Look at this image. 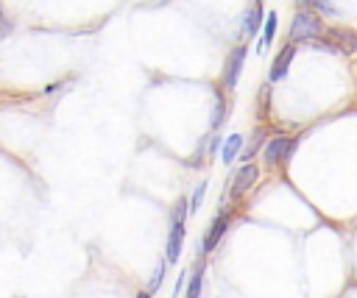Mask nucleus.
Wrapping results in <instances>:
<instances>
[{"mask_svg":"<svg viewBox=\"0 0 357 298\" xmlns=\"http://www.w3.org/2000/svg\"><path fill=\"white\" fill-rule=\"evenodd\" d=\"M190 214V198H178V203L173 206V217H170V231H167V245H165V259L167 265H178L181 248H184V234H187V220Z\"/></svg>","mask_w":357,"mask_h":298,"instance_id":"1","label":"nucleus"},{"mask_svg":"<svg viewBox=\"0 0 357 298\" xmlns=\"http://www.w3.org/2000/svg\"><path fill=\"white\" fill-rule=\"evenodd\" d=\"M326 25L321 22V14H315L312 8H298L293 22H290V33H287V42H318L324 36Z\"/></svg>","mask_w":357,"mask_h":298,"instance_id":"2","label":"nucleus"},{"mask_svg":"<svg viewBox=\"0 0 357 298\" xmlns=\"http://www.w3.org/2000/svg\"><path fill=\"white\" fill-rule=\"evenodd\" d=\"M298 142H301V136H284V134L268 139L265 148H262V162H265V167H279V164L290 162L293 153H296V148H298Z\"/></svg>","mask_w":357,"mask_h":298,"instance_id":"3","label":"nucleus"},{"mask_svg":"<svg viewBox=\"0 0 357 298\" xmlns=\"http://www.w3.org/2000/svg\"><path fill=\"white\" fill-rule=\"evenodd\" d=\"M231 220H234V212H231V209H220V212L215 214V220L209 223L204 240L198 242V256H201V253H212V251L220 245V240H223V234L229 231Z\"/></svg>","mask_w":357,"mask_h":298,"instance_id":"4","label":"nucleus"},{"mask_svg":"<svg viewBox=\"0 0 357 298\" xmlns=\"http://www.w3.org/2000/svg\"><path fill=\"white\" fill-rule=\"evenodd\" d=\"M257 181H259V167H257L254 162L240 164V167H237V173L231 175L229 198H231V201H243V198H245V192H251Z\"/></svg>","mask_w":357,"mask_h":298,"instance_id":"5","label":"nucleus"},{"mask_svg":"<svg viewBox=\"0 0 357 298\" xmlns=\"http://www.w3.org/2000/svg\"><path fill=\"white\" fill-rule=\"evenodd\" d=\"M324 47H329V50H340V53H357V31H351V28H326L324 31V36L318 39Z\"/></svg>","mask_w":357,"mask_h":298,"instance_id":"6","label":"nucleus"},{"mask_svg":"<svg viewBox=\"0 0 357 298\" xmlns=\"http://www.w3.org/2000/svg\"><path fill=\"white\" fill-rule=\"evenodd\" d=\"M245 56H248V45H240V47H234L229 56H226V61H223V86L231 92L234 86H237V81H240V72H243V67H245Z\"/></svg>","mask_w":357,"mask_h":298,"instance_id":"7","label":"nucleus"},{"mask_svg":"<svg viewBox=\"0 0 357 298\" xmlns=\"http://www.w3.org/2000/svg\"><path fill=\"white\" fill-rule=\"evenodd\" d=\"M296 50H298V47H296L293 42H284V47H282V50L273 56V61H271V81H282V78L287 75Z\"/></svg>","mask_w":357,"mask_h":298,"instance_id":"8","label":"nucleus"},{"mask_svg":"<svg viewBox=\"0 0 357 298\" xmlns=\"http://www.w3.org/2000/svg\"><path fill=\"white\" fill-rule=\"evenodd\" d=\"M265 142H268V131H265V125H257V128L251 131V136H248V145H243V150H240L243 164H248V162L265 148Z\"/></svg>","mask_w":357,"mask_h":298,"instance_id":"9","label":"nucleus"},{"mask_svg":"<svg viewBox=\"0 0 357 298\" xmlns=\"http://www.w3.org/2000/svg\"><path fill=\"white\" fill-rule=\"evenodd\" d=\"M262 25H265V17H262V0H251V3H248V11L243 14V31H245L248 36H254Z\"/></svg>","mask_w":357,"mask_h":298,"instance_id":"10","label":"nucleus"},{"mask_svg":"<svg viewBox=\"0 0 357 298\" xmlns=\"http://www.w3.org/2000/svg\"><path fill=\"white\" fill-rule=\"evenodd\" d=\"M240 150H243V134H229L220 145V162L223 164H231L234 159H240Z\"/></svg>","mask_w":357,"mask_h":298,"instance_id":"11","label":"nucleus"},{"mask_svg":"<svg viewBox=\"0 0 357 298\" xmlns=\"http://www.w3.org/2000/svg\"><path fill=\"white\" fill-rule=\"evenodd\" d=\"M204 279H206V265L201 262V265H195V267L190 270L184 295H187V298H201V292H204Z\"/></svg>","mask_w":357,"mask_h":298,"instance_id":"12","label":"nucleus"},{"mask_svg":"<svg viewBox=\"0 0 357 298\" xmlns=\"http://www.w3.org/2000/svg\"><path fill=\"white\" fill-rule=\"evenodd\" d=\"M276 25H279V14L276 11H271L268 14V19H265V25H262V36H259V53H265L271 45H273V36H276Z\"/></svg>","mask_w":357,"mask_h":298,"instance_id":"13","label":"nucleus"},{"mask_svg":"<svg viewBox=\"0 0 357 298\" xmlns=\"http://www.w3.org/2000/svg\"><path fill=\"white\" fill-rule=\"evenodd\" d=\"M206 189H209V181H201L195 189H192V195H190V214H195L198 209H201V203H204V195H206Z\"/></svg>","mask_w":357,"mask_h":298,"instance_id":"14","label":"nucleus"},{"mask_svg":"<svg viewBox=\"0 0 357 298\" xmlns=\"http://www.w3.org/2000/svg\"><path fill=\"white\" fill-rule=\"evenodd\" d=\"M165 276H167V259H162V262L156 265V273H153V276H151V281H148V292H151V295H153V292L162 287Z\"/></svg>","mask_w":357,"mask_h":298,"instance_id":"15","label":"nucleus"},{"mask_svg":"<svg viewBox=\"0 0 357 298\" xmlns=\"http://www.w3.org/2000/svg\"><path fill=\"white\" fill-rule=\"evenodd\" d=\"M226 123V103H220L218 97V106H215V117H212V128H220Z\"/></svg>","mask_w":357,"mask_h":298,"instance_id":"16","label":"nucleus"},{"mask_svg":"<svg viewBox=\"0 0 357 298\" xmlns=\"http://www.w3.org/2000/svg\"><path fill=\"white\" fill-rule=\"evenodd\" d=\"M187 279H190V273H187V270H181V273H178V279H176V284H173V292H170V298H178V292H184V287H187Z\"/></svg>","mask_w":357,"mask_h":298,"instance_id":"17","label":"nucleus"},{"mask_svg":"<svg viewBox=\"0 0 357 298\" xmlns=\"http://www.w3.org/2000/svg\"><path fill=\"white\" fill-rule=\"evenodd\" d=\"M315 14H335V6H329V0H310Z\"/></svg>","mask_w":357,"mask_h":298,"instance_id":"18","label":"nucleus"},{"mask_svg":"<svg viewBox=\"0 0 357 298\" xmlns=\"http://www.w3.org/2000/svg\"><path fill=\"white\" fill-rule=\"evenodd\" d=\"M265 106H271V86L259 89V111H265ZM259 117H265V114H259Z\"/></svg>","mask_w":357,"mask_h":298,"instance_id":"19","label":"nucleus"},{"mask_svg":"<svg viewBox=\"0 0 357 298\" xmlns=\"http://www.w3.org/2000/svg\"><path fill=\"white\" fill-rule=\"evenodd\" d=\"M8 33H11V22H8V19L3 17V11H0V39H6Z\"/></svg>","mask_w":357,"mask_h":298,"instance_id":"20","label":"nucleus"}]
</instances>
